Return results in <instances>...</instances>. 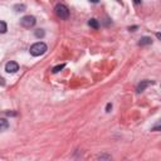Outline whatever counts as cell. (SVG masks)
Instances as JSON below:
<instances>
[{
	"mask_svg": "<svg viewBox=\"0 0 161 161\" xmlns=\"http://www.w3.org/2000/svg\"><path fill=\"white\" fill-rule=\"evenodd\" d=\"M54 10H56V14L61 19H68L69 10H68V8H67L66 5H63V4H57L56 8H54Z\"/></svg>",
	"mask_w": 161,
	"mask_h": 161,
	"instance_id": "obj_2",
	"label": "cell"
},
{
	"mask_svg": "<svg viewBox=\"0 0 161 161\" xmlns=\"http://www.w3.org/2000/svg\"><path fill=\"white\" fill-rule=\"evenodd\" d=\"M27 9V6H25V4H15L14 5V10L16 13H20V11H24Z\"/></svg>",
	"mask_w": 161,
	"mask_h": 161,
	"instance_id": "obj_8",
	"label": "cell"
},
{
	"mask_svg": "<svg viewBox=\"0 0 161 161\" xmlns=\"http://www.w3.org/2000/svg\"><path fill=\"white\" fill-rule=\"evenodd\" d=\"M90 1H91V3H93V4H97V3L100 1V0H90Z\"/></svg>",
	"mask_w": 161,
	"mask_h": 161,
	"instance_id": "obj_17",
	"label": "cell"
},
{
	"mask_svg": "<svg viewBox=\"0 0 161 161\" xmlns=\"http://www.w3.org/2000/svg\"><path fill=\"white\" fill-rule=\"evenodd\" d=\"M5 71L8 73H15V72L19 71V64L16 62H13V61L8 62L5 64Z\"/></svg>",
	"mask_w": 161,
	"mask_h": 161,
	"instance_id": "obj_4",
	"label": "cell"
},
{
	"mask_svg": "<svg viewBox=\"0 0 161 161\" xmlns=\"http://www.w3.org/2000/svg\"><path fill=\"white\" fill-rule=\"evenodd\" d=\"M151 131H161V120H159L154 126H152Z\"/></svg>",
	"mask_w": 161,
	"mask_h": 161,
	"instance_id": "obj_11",
	"label": "cell"
},
{
	"mask_svg": "<svg viewBox=\"0 0 161 161\" xmlns=\"http://www.w3.org/2000/svg\"><path fill=\"white\" fill-rule=\"evenodd\" d=\"M88 25H90L91 28H93V29H98V28H100V23H98V20L95 19V18L88 20Z\"/></svg>",
	"mask_w": 161,
	"mask_h": 161,
	"instance_id": "obj_7",
	"label": "cell"
},
{
	"mask_svg": "<svg viewBox=\"0 0 161 161\" xmlns=\"http://www.w3.org/2000/svg\"><path fill=\"white\" fill-rule=\"evenodd\" d=\"M133 1L136 3V4H140V3H141V0H133Z\"/></svg>",
	"mask_w": 161,
	"mask_h": 161,
	"instance_id": "obj_19",
	"label": "cell"
},
{
	"mask_svg": "<svg viewBox=\"0 0 161 161\" xmlns=\"http://www.w3.org/2000/svg\"><path fill=\"white\" fill-rule=\"evenodd\" d=\"M129 29H130V30H132V32H133L135 29H137V25H133V27H130Z\"/></svg>",
	"mask_w": 161,
	"mask_h": 161,
	"instance_id": "obj_15",
	"label": "cell"
},
{
	"mask_svg": "<svg viewBox=\"0 0 161 161\" xmlns=\"http://www.w3.org/2000/svg\"><path fill=\"white\" fill-rule=\"evenodd\" d=\"M34 34H35V37H37V38H43V37L45 35V33H44L43 29H37Z\"/></svg>",
	"mask_w": 161,
	"mask_h": 161,
	"instance_id": "obj_12",
	"label": "cell"
},
{
	"mask_svg": "<svg viewBox=\"0 0 161 161\" xmlns=\"http://www.w3.org/2000/svg\"><path fill=\"white\" fill-rule=\"evenodd\" d=\"M0 125H1V131H5L6 129H8V121L5 120V118H1V120H0Z\"/></svg>",
	"mask_w": 161,
	"mask_h": 161,
	"instance_id": "obj_10",
	"label": "cell"
},
{
	"mask_svg": "<svg viewBox=\"0 0 161 161\" xmlns=\"http://www.w3.org/2000/svg\"><path fill=\"white\" fill-rule=\"evenodd\" d=\"M6 115H8V116H15L16 113H14V112H6Z\"/></svg>",
	"mask_w": 161,
	"mask_h": 161,
	"instance_id": "obj_16",
	"label": "cell"
},
{
	"mask_svg": "<svg viewBox=\"0 0 161 161\" xmlns=\"http://www.w3.org/2000/svg\"><path fill=\"white\" fill-rule=\"evenodd\" d=\"M47 52V44L43 42H38L30 47V54L33 57H39Z\"/></svg>",
	"mask_w": 161,
	"mask_h": 161,
	"instance_id": "obj_1",
	"label": "cell"
},
{
	"mask_svg": "<svg viewBox=\"0 0 161 161\" xmlns=\"http://www.w3.org/2000/svg\"><path fill=\"white\" fill-rule=\"evenodd\" d=\"M35 23H37V20H35L34 16H32V15H25V16H23V18L20 19V24H22L24 28H27V29L34 27Z\"/></svg>",
	"mask_w": 161,
	"mask_h": 161,
	"instance_id": "obj_3",
	"label": "cell"
},
{
	"mask_svg": "<svg viewBox=\"0 0 161 161\" xmlns=\"http://www.w3.org/2000/svg\"><path fill=\"white\" fill-rule=\"evenodd\" d=\"M64 67H66L64 63H62V64H58V66H56V67H53L52 72H53V73H58V72H61L63 68H64Z\"/></svg>",
	"mask_w": 161,
	"mask_h": 161,
	"instance_id": "obj_9",
	"label": "cell"
},
{
	"mask_svg": "<svg viewBox=\"0 0 161 161\" xmlns=\"http://www.w3.org/2000/svg\"><path fill=\"white\" fill-rule=\"evenodd\" d=\"M0 33L1 34H4V33H6V24H5V22H0Z\"/></svg>",
	"mask_w": 161,
	"mask_h": 161,
	"instance_id": "obj_13",
	"label": "cell"
},
{
	"mask_svg": "<svg viewBox=\"0 0 161 161\" xmlns=\"http://www.w3.org/2000/svg\"><path fill=\"white\" fill-rule=\"evenodd\" d=\"M152 43V39L150 37H142L141 39H140V42H138V45H149V44H151Z\"/></svg>",
	"mask_w": 161,
	"mask_h": 161,
	"instance_id": "obj_6",
	"label": "cell"
},
{
	"mask_svg": "<svg viewBox=\"0 0 161 161\" xmlns=\"http://www.w3.org/2000/svg\"><path fill=\"white\" fill-rule=\"evenodd\" d=\"M112 108V103H107V106H106V112H109Z\"/></svg>",
	"mask_w": 161,
	"mask_h": 161,
	"instance_id": "obj_14",
	"label": "cell"
},
{
	"mask_svg": "<svg viewBox=\"0 0 161 161\" xmlns=\"http://www.w3.org/2000/svg\"><path fill=\"white\" fill-rule=\"evenodd\" d=\"M156 37H157L159 39H161V33H156Z\"/></svg>",
	"mask_w": 161,
	"mask_h": 161,
	"instance_id": "obj_18",
	"label": "cell"
},
{
	"mask_svg": "<svg viewBox=\"0 0 161 161\" xmlns=\"http://www.w3.org/2000/svg\"><path fill=\"white\" fill-rule=\"evenodd\" d=\"M152 82H150V80H141L138 84H137V88H136V91L138 92V93H141V92H143L146 90V87L147 86H150Z\"/></svg>",
	"mask_w": 161,
	"mask_h": 161,
	"instance_id": "obj_5",
	"label": "cell"
}]
</instances>
